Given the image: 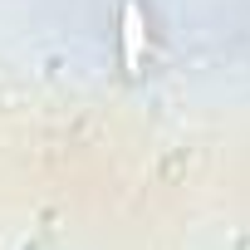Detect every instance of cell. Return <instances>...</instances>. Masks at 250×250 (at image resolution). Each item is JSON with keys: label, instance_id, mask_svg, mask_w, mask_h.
<instances>
[{"label": "cell", "instance_id": "6da1fadb", "mask_svg": "<svg viewBox=\"0 0 250 250\" xmlns=\"http://www.w3.org/2000/svg\"><path fill=\"white\" fill-rule=\"evenodd\" d=\"M118 40H123V69L143 74V59H147V15H143L138 0H123V10H118Z\"/></svg>", "mask_w": 250, "mask_h": 250}]
</instances>
